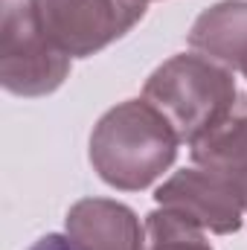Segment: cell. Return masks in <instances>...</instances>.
Returning <instances> with one entry per match:
<instances>
[{"instance_id": "obj_1", "label": "cell", "mask_w": 247, "mask_h": 250, "mask_svg": "<svg viewBox=\"0 0 247 250\" xmlns=\"http://www.w3.org/2000/svg\"><path fill=\"white\" fill-rule=\"evenodd\" d=\"M178 134L145 99L111 108L90 134V166L114 189L151 187L178 157Z\"/></svg>"}, {"instance_id": "obj_2", "label": "cell", "mask_w": 247, "mask_h": 250, "mask_svg": "<svg viewBox=\"0 0 247 250\" xmlns=\"http://www.w3.org/2000/svg\"><path fill=\"white\" fill-rule=\"evenodd\" d=\"M143 99L192 146L218 125L239 99L233 70L201 53H181L163 62L143 84Z\"/></svg>"}, {"instance_id": "obj_3", "label": "cell", "mask_w": 247, "mask_h": 250, "mask_svg": "<svg viewBox=\"0 0 247 250\" xmlns=\"http://www.w3.org/2000/svg\"><path fill=\"white\" fill-rule=\"evenodd\" d=\"M70 76L62 53L38 21L35 0H0V82L15 96H47Z\"/></svg>"}, {"instance_id": "obj_4", "label": "cell", "mask_w": 247, "mask_h": 250, "mask_svg": "<svg viewBox=\"0 0 247 250\" xmlns=\"http://www.w3.org/2000/svg\"><path fill=\"white\" fill-rule=\"evenodd\" d=\"M148 0H35L50 41L70 59H87L131 32Z\"/></svg>"}, {"instance_id": "obj_5", "label": "cell", "mask_w": 247, "mask_h": 250, "mask_svg": "<svg viewBox=\"0 0 247 250\" xmlns=\"http://www.w3.org/2000/svg\"><path fill=\"white\" fill-rule=\"evenodd\" d=\"M157 207L189 218L201 230L230 236L242 227L247 212L245 189L209 169H181L154 192Z\"/></svg>"}, {"instance_id": "obj_6", "label": "cell", "mask_w": 247, "mask_h": 250, "mask_svg": "<svg viewBox=\"0 0 247 250\" xmlns=\"http://www.w3.org/2000/svg\"><path fill=\"white\" fill-rule=\"evenodd\" d=\"M67 236L82 250H145L137 212L111 198H82L67 212Z\"/></svg>"}, {"instance_id": "obj_7", "label": "cell", "mask_w": 247, "mask_h": 250, "mask_svg": "<svg viewBox=\"0 0 247 250\" xmlns=\"http://www.w3.org/2000/svg\"><path fill=\"white\" fill-rule=\"evenodd\" d=\"M189 47L230 70H247V0H221L204 9L192 29Z\"/></svg>"}, {"instance_id": "obj_8", "label": "cell", "mask_w": 247, "mask_h": 250, "mask_svg": "<svg viewBox=\"0 0 247 250\" xmlns=\"http://www.w3.org/2000/svg\"><path fill=\"white\" fill-rule=\"evenodd\" d=\"M195 166L224 175L247 195V96L239 93L236 105L218 125L189 146Z\"/></svg>"}, {"instance_id": "obj_9", "label": "cell", "mask_w": 247, "mask_h": 250, "mask_svg": "<svg viewBox=\"0 0 247 250\" xmlns=\"http://www.w3.org/2000/svg\"><path fill=\"white\" fill-rule=\"evenodd\" d=\"M145 250H212V245L198 224L160 207L145 218Z\"/></svg>"}, {"instance_id": "obj_10", "label": "cell", "mask_w": 247, "mask_h": 250, "mask_svg": "<svg viewBox=\"0 0 247 250\" xmlns=\"http://www.w3.org/2000/svg\"><path fill=\"white\" fill-rule=\"evenodd\" d=\"M29 250H82L70 236H62V233H50L44 239H38Z\"/></svg>"}, {"instance_id": "obj_11", "label": "cell", "mask_w": 247, "mask_h": 250, "mask_svg": "<svg viewBox=\"0 0 247 250\" xmlns=\"http://www.w3.org/2000/svg\"><path fill=\"white\" fill-rule=\"evenodd\" d=\"M245 76H247V70H245Z\"/></svg>"}]
</instances>
